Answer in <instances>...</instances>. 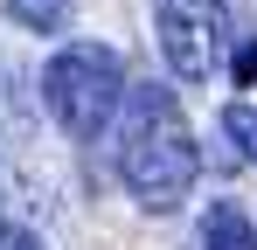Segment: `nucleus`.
I'll return each mask as SVG.
<instances>
[{
	"mask_svg": "<svg viewBox=\"0 0 257 250\" xmlns=\"http://www.w3.org/2000/svg\"><path fill=\"white\" fill-rule=\"evenodd\" d=\"M111 146H118V181L132 188L139 208H181L202 153H195V132L181 118V97L167 83H132L125 111L111 125Z\"/></svg>",
	"mask_w": 257,
	"mask_h": 250,
	"instance_id": "1",
	"label": "nucleus"
},
{
	"mask_svg": "<svg viewBox=\"0 0 257 250\" xmlns=\"http://www.w3.org/2000/svg\"><path fill=\"white\" fill-rule=\"evenodd\" d=\"M125 97H132L125 56L104 49V42H70V49L49 56V70H42V104H49V118L63 125L70 139L111 132L118 111H125Z\"/></svg>",
	"mask_w": 257,
	"mask_h": 250,
	"instance_id": "2",
	"label": "nucleus"
},
{
	"mask_svg": "<svg viewBox=\"0 0 257 250\" xmlns=\"http://www.w3.org/2000/svg\"><path fill=\"white\" fill-rule=\"evenodd\" d=\"M153 28H160V56L181 83H209L222 70L229 7H215V0H153Z\"/></svg>",
	"mask_w": 257,
	"mask_h": 250,
	"instance_id": "3",
	"label": "nucleus"
},
{
	"mask_svg": "<svg viewBox=\"0 0 257 250\" xmlns=\"http://www.w3.org/2000/svg\"><path fill=\"white\" fill-rule=\"evenodd\" d=\"M202 250H257V222L236 202H215L202 215Z\"/></svg>",
	"mask_w": 257,
	"mask_h": 250,
	"instance_id": "4",
	"label": "nucleus"
},
{
	"mask_svg": "<svg viewBox=\"0 0 257 250\" xmlns=\"http://www.w3.org/2000/svg\"><path fill=\"white\" fill-rule=\"evenodd\" d=\"M0 7H7V21L28 28V35H63V28H70V0H0Z\"/></svg>",
	"mask_w": 257,
	"mask_h": 250,
	"instance_id": "5",
	"label": "nucleus"
},
{
	"mask_svg": "<svg viewBox=\"0 0 257 250\" xmlns=\"http://www.w3.org/2000/svg\"><path fill=\"white\" fill-rule=\"evenodd\" d=\"M222 139H236V160L257 167V97H236L222 111Z\"/></svg>",
	"mask_w": 257,
	"mask_h": 250,
	"instance_id": "6",
	"label": "nucleus"
},
{
	"mask_svg": "<svg viewBox=\"0 0 257 250\" xmlns=\"http://www.w3.org/2000/svg\"><path fill=\"white\" fill-rule=\"evenodd\" d=\"M229 77H236V83H257V35H243V42H236V56H229Z\"/></svg>",
	"mask_w": 257,
	"mask_h": 250,
	"instance_id": "7",
	"label": "nucleus"
},
{
	"mask_svg": "<svg viewBox=\"0 0 257 250\" xmlns=\"http://www.w3.org/2000/svg\"><path fill=\"white\" fill-rule=\"evenodd\" d=\"M0 250H49L35 229H21V222H0Z\"/></svg>",
	"mask_w": 257,
	"mask_h": 250,
	"instance_id": "8",
	"label": "nucleus"
},
{
	"mask_svg": "<svg viewBox=\"0 0 257 250\" xmlns=\"http://www.w3.org/2000/svg\"><path fill=\"white\" fill-rule=\"evenodd\" d=\"M215 7H229V0H215Z\"/></svg>",
	"mask_w": 257,
	"mask_h": 250,
	"instance_id": "9",
	"label": "nucleus"
}]
</instances>
